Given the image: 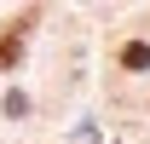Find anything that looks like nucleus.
<instances>
[{
    "instance_id": "1",
    "label": "nucleus",
    "mask_w": 150,
    "mask_h": 144,
    "mask_svg": "<svg viewBox=\"0 0 150 144\" xmlns=\"http://www.w3.org/2000/svg\"><path fill=\"white\" fill-rule=\"evenodd\" d=\"M121 64H127V69H150V46L144 40H127V46H121Z\"/></svg>"
},
{
    "instance_id": "2",
    "label": "nucleus",
    "mask_w": 150,
    "mask_h": 144,
    "mask_svg": "<svg viewBox=\"0 0 150 144\" xmlns=\"http://www.w3.org/2000/svg\"><path fill=\"white\" fill-rule=\"evenodd\" d=\"M18 52H23V35H0V69H12Z\"/></svg>"
}]
</instances>
